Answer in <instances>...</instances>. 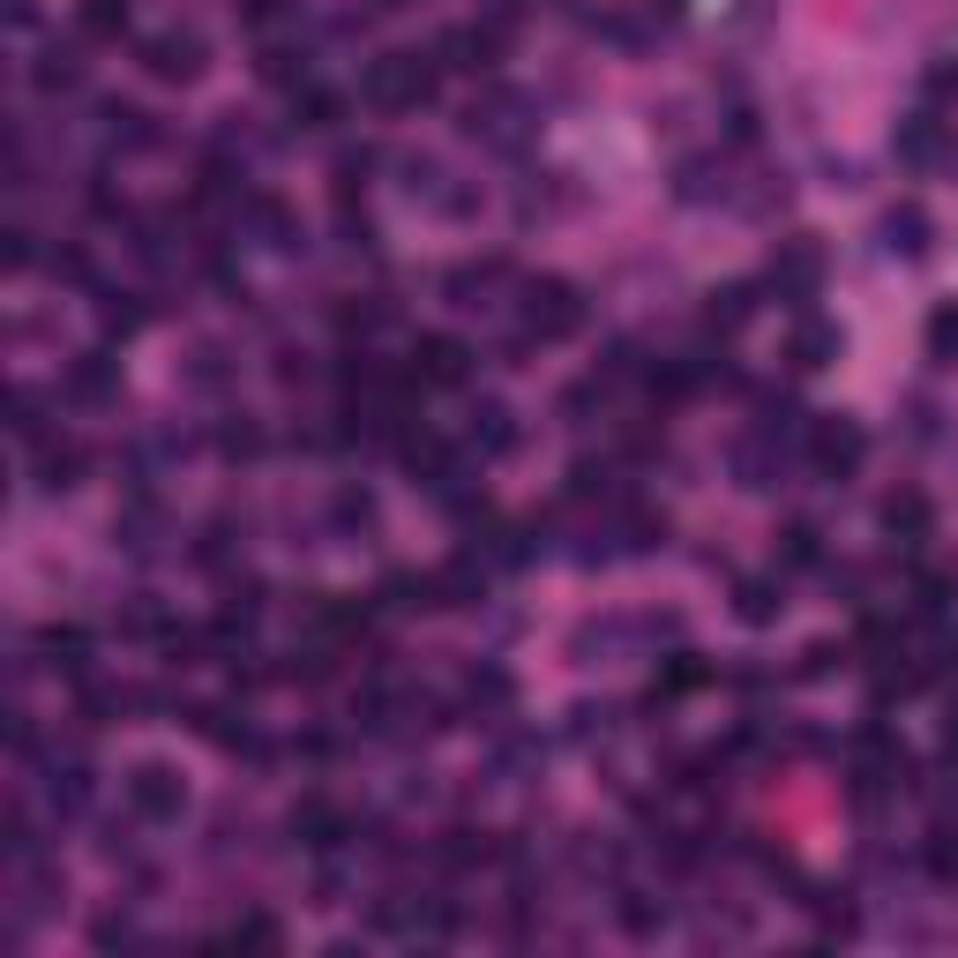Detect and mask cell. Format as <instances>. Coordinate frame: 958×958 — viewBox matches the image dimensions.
<instances>
[{
  "label": "cell",
  "mask_w": 958,
  "mask_h": 958,
  "mask_svg": "<svg viewBox=\"0 0 958 958\" xmlns=\"http://www.w3.org/2000/svg\"><path fill=\"white\" fill-rule=\"evenodd\" d=\"M435 90V76L419 68V53H390L375 68V98H390V105H405V98H427Z\"/></svg>",
  "instance_id": "cell-1"
},
{
  "label": "cell",
  "mask_w": 958,
  "mask_h": 958,
  "mask_svg": "<svg viewBox=\"0 0 958 958\" xmlns=\"http://www.w3.org/2000/svg\"><path fill=\"white\" fill-rule=\"evenodd\" d=\"M127 801H135L143 816H172V809H180V787H172L166 764H143V771L127 779Z\"/></svg>",
  "instance_id": "cell-2"
},
{
  "label": "cell",
  "mask_w": 958,
  "mask_h": 958,
  "mask_svg": "<svg viewBox=\"0 0 958 958\" xmlns=\"http://www.w3.org/2000/svg\"><path fill=\"white\" fill-rule=\"evenodd\" d=\"M413 360H427V368H419L427 382H458L464 375V345H458V337H427Z\"/></svg>",
  "instance_id": "cell-3"
},
{
  "label": "cell",
  "mask_w": 958,
  "mask_h": 958,
  "mask_svg": "<svg viewBox=\"0 0 958 958\" xmlns=\"http://www.w3.org/2000/svg\"><path fill=\"white\" fill-rule=\"evenodd\" d=\"M150 68H158V76H195V68H203V45L195 38H150Z\"/></svg>",
  "instance_id": "cell-4"
},
{
  "label": "cell",
  "mask_w": 958,
  "mask_h": 958,
  "mask_svg": "<svg viewBox=\"0 0 958 958\" xmlns=\"http://www.w3.org/2000/svg\"><path fill=\"white\" fill-rule=\"evenodd\" d=\"M83 31L90 38H121L127 31V0H83Z\"/></svg>",
  "instance_id": "cell-5"
},
{
  "label": "cell",
  "mask_w": 958,
  "mask_h": 958,
  "mask_svg": "<svg viewBox=\"0 0 958 958\" xmlns=\"http://www.w3.org/2000/svg\"><path fill=\"white\" fill-rule=\"evenodd\" d=\"M816 458L832 464V472H846V464L861 458V435H846V427H824V435H816Z\"/></svg>",
  "instance_id": "cell-6"
},
{
  "label": "cell",
  "mask_w": 958,
  "mask_h": 958,
  "mask_svg": "<svg viewBox=\"0 0 958 958\" xmlns=\"http://www.w3.org/2000/svg\"><path fill=\"white\" fill-rule=\"evenodd\" d=\"M787 562H816V525H793L787 532Z\"/></svg>",
  "instance_id": "cell-7"
},
{
  "label": "cell",
  "mask_w": 958,
  "mask_h": 958,
  "mask_svg": "<svg viewBox=\"0 0 958 958\" xmlns=\"http://www.w3.org/2000/svg\"><path fill=\"white\" fill-rule=\"evenodd\" d=\"M76 390H83V397H105V390H113V375L90 360V368H76Z\"/></svg>",
  "instance_id": "cell-8"
},
{
  "label": "cell",
  "mask_w": 958,
  "mask_h": 958,
  "mask_svg": "<svg viewBox=\"0 0 958 958\" xmlns=\"http://www.w3.org/2000/svg\"><path fill=\"white\" fill-rule=\"evenodd\" d=\"M742 615H750V622L771 615V591H764V584H742Z\"/></svg>",
  "instance_id": "cell-9"
},
{
  "label": "cell",
  "mask_w": 958,
  "mask_h": 958,
  "mask_svg": "<svg viewBox=\"0 0 958 958\" xmlns=\"http://www.w3.org/2000/svg\"><path fill=\"white\" fill-rule=\"evenodd\" d=\"M928 337H936V352H951V345H958V307H944V315H936V330H928Z\"/></svg>",
  "instance_id": "cell-10"
}]
</instances>
